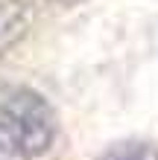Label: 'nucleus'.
I'll list each match as a JSON object with an SVG mask.
<instances>
[{
  "mask_svg": "<svg viewBox=\"0 0 158 160\" xmlns=\"http://www.w3.org/2000/svg\"><path fill=\"white\" fill-rule=\"evenodd\" d=\"M26 26H30V9L24 0H0V55L24 38Z\"/></svg>",
  "mask_w": 158,
  "mask_h": 160,
  "instance_id": "2",
  "label": "nucleus"
},
{
  "mask_svg": "<svg viewBox=\"0 0 158 160\" xmlns=\"http://www.w3.org/2000/svg\"><path fill=\"white\" fill-rule=\"evenodd\" d=\"M56 3H73V0H56Z\"/></svg>",
  "mask_w": 158,
  "mask_h": 160,
  "instance_id": "4",
  "label": "nucleus"
},
{
  "mask_svg": "<svg viewBox=\"0 0 158 160\" xmlns=\"http://www.w3.org/2000/svg\"><path fill=\"white\" fill-rule=\"evenodd\" d=\"M97 160H158V148L144 140H123L108 146Z\"/></svg>",
  "mask_w": 158,
  "mask_h": 160,
  "instance_id": "3",
  "label": "nucleus"
},
{
  "mask_svg": "<svg viewBox=\"0 0 158 160\" xmlns=\"http://www.w3.org/2000/svg\"><path fill=\"white\" fill-rule=\"evenodd\" d=\"M56 140V114L38 90L12 84L0 90V152L18 160H35Z\"/></svg>",
  "mask_w": 158,
  "mask_h": 160,
  "instance_id": "1",
  "label": "nucleus"
}]
</instances>
